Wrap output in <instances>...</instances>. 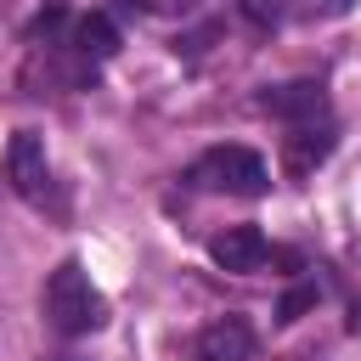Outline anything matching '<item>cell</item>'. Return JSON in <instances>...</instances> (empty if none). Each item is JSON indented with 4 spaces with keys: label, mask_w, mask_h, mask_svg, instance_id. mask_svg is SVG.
I'll use <instances>...</instances> for the list:
<instances>
[{
    "label": "cell",
    "mask_w": 361,
    "mask_h": 361,
    "mask_svg": "<svg viewBox=\"0 0 361 361\" xmlns=\"http://www.w3.org/2000/svg\"><path fill=\"white\" fill-rule=\"evenodd\" d=\"M45 316L62 338H79V333H96L107 322V299L90 288V271L79 259H62L45 282Z\"/></svg>",
    "instance_id": "1"
},
{
    "label": "cell",
    "mask_w": 361,
    "mask_h": 361,
    "mask_svg": "<svg viewBox=\"0 0 361 361\" xmlns=\"http://www.w3.org/2000/svg\"><path fill=\"white\" fill-rule=\"evenodd\" d=\"M186 180L203 186V192H237V197H265V192H271V169H265V158L248 152V147H209V152L186 169Z\"/></svg>",
    "instance_id": "2"
},
{
    "label": "cell",
    "mask_w": 361,
    "mask_h": 361,
    "mask_svg": "<svg viewBox=\"0 0 361 361\" xmlns=\"http://www.w3.org/2000/svg\"><path fill=\"white\" fill-rule=\"evenodd\" d=\"M259 107L288 118V124H316V118H327V90H322V79H293V85L265 90Z\"/></svg>",
    "instance_id": "3"
},
{
    "label": "cell",
    "mask_w": 361,
    "mask_h": 361,
    "mask_svg": "<svg viewBox=\"0 0 361 361\" xmlns=\"http://www.w3.org/2000/svg\"><path fill=\"white\" fill-rule=\"evenodd\" d=\"M192 361H254V327L243 316H220L197 333Z\"/></svg>",
    "instance_id": "4"
},
{
    "label": "cell",
    "mask_w": 361,
    "mask_h": 361,
    "mask_svg": "<svg viewBox=\"0 0 361 361\" xmlns=\"http://www.w3.org/2000/svg\"><path fill=\"white\" fill-rule=\"evenodd\" d=\"M6 186L17 197H39V186H45V141L34 130L11 135V147H6Z\"/></svg>",
    "instance_id": "5"
},
{
    "label": "cell",
    "mask_w": 361,
    "mask_h": 361,
    "mask_svg": "<svg viewBox=\"0 0 361 361\" xmlns=\"http://www.w3.org/2000/svg\"><path fill=\"white\" fill-rule=\"evenodd\" d=\"M338 147L333 124H293V135H282V169L288 175H310L316 164H327V152Z\"/></svg>",
    "instance_id": "6"
},
{
    "label": "cell",
    "mask_w": 361,
    "mask_h": 361,
    "mask_svg": "<svg viewBox=\"0 0 361 361\" xmlns=\"http://www.w3.org/2000/svg\"><path fill=\"white\" fill-rule=\"evenodd\" d=\"M265 237L254 231V226H226L214 243H209V259L220 265V271H237V276H248V271H259L265 265Z\"/></svg>",
    "instance_id": "7"
},
{
    "label": "cell",
    "mask_w": 361,
    "mask_h": 361,
    "mask_svg": "<svg viewBox=\"0 0 361 361\" xmlns=\"http://www.w3.org/2000/svg\"><path fill=\"white\" fill-rule=\"evenodd\" d=\"M73 45H79L85 56L107 62V56L118 51V28H113V17H107V11H85V17H79V28H73Z\"/></svg>",
    "instance_id": "8"
},
{
    "label": "cell",
    "mask_w": 361,
    "mask_h": 361,
    "mask_svg": "<svg viewBox=\"0 0 361 361\" xmlns=\"http://www.w3.org/2000/svg\"><path fill=\"white\" fill-rule=\"evenodd\" d=\"M310 305H316V282H305V288H293V293H288V299L276 305V322H299V316H305Z\"/></svg>",
    "instance_id": "9"
},
{
    "label": "cell",
    "mask_w": 361,
    "mask_h": 361,
    "mask_svg": "<svg viewBox=\"0 0 361 361\" xmlns=\"http://www.w3.org/2000/svg\"><path fill=\"white\" fill-rule=\"evenodd\" d=\"M45 361H79V355H45Z\"/></svg>",
    "instance_id": "10"
}]
</instances>
